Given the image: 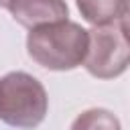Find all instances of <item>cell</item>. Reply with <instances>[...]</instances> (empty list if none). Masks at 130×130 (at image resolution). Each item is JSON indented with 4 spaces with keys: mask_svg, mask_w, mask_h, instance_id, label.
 Segmentation results:
<instances>
[{
    "mask_svg": "<svg viewBox=\"0 0 130 130\" xmlns=\"http://www.w3.org/2000/svg\"><path fill=\"white\" fill-rule=\"evenodd\" d=\"M87 30L73 20H59L30 28L26 37L28 57L51 71H71L81 65L87 51Z\"/></svg>",
    "mask_w": 130,
    "mask_h": 130,
    "instance_id": "1",
    "label": "cell"
},
{
    "mask_svg": "<svg viewBox=\"0 0 130 130\" xmlns=\"http://www.w3.org/2000/svg\"><path fill=\"white\" fill-rule=\"evenodd\" d=\"M49 110L43 83L24 71H10L0 79V120L12 128H37Z\"/></svg>",
    "mask_w": 130,
    "mask_h": 130,
    "instance_id": "2",
    "label": "cell"
},
{
    "mask_svg": "<svg viewBox=\"0 0 130 130\" xmlns=\"http://www.w3.org/2000/svg\"><path fill=\"white\" fill-rule=\"evenodd\" d=\"M87 51L81 65L89 75L98 79H114L128 69V16L108 24H95L87 30Z\"/></svg>",
    "mask_w": 130,
    "mask_h": 130,
    "instance_id": "3",
    "label": "cell"
},
{
    "mask_svg": "<svg viewBox=\"0 0 130 130\" xmlns=\"http://www.w3.org/2000/svg\"><path fill=\"white\" fill-rule=\"evenodd\" d=\"M8 10L12 18L28 30L43 24L67 20L69 16L65 0H12Z\"/></svg>",
    "mask_w": 130,
    "mask_h": 130,
    "instance_id": "4",
    "label": "cell"
},
{
    "mask_svg": "<svg viewBox=\"0 0 130 130\" xmlns=\"http://www.w3.org/2000/svg\"><path fill=\"white\" fill-rule=\"evenodd\" d=\"M77 10L89 24H108L128 16V0H75Z\"/></svg>",
    "mask_w": 130,
    "mask_h": 130,
    "instance_id": "5",
    "label": "cell"
},
{
    "mask_svg": "<svg viewBox=\"0 0 130 130\" xmlns=\"http://www.w3.org/2000/svg\"><path fill=\"white\" fill-rule=\"evenodd\" d=\"M69 130H122V126L110 110L89 108L73 120Z\"/></svg>",
    "mask_w": 130,
    "mask_h": 130,
    "instance_id": "6",
    "label": "cell"
},
{
    "mask_svg": "<svg viewBox=\"0 0 130 130\" xmlns=\"http://www.w3.org/2000/svg\"><path fill=\"white\" fill-rule=\"evenodd\" d=\"M10 2H12V0H0V6H2V8H8Z\"/></svg>",
    "mask_w": 130,
    "mask_h": 130,
    "instance_id": "7",
    "label": "cell"
}]
</instances>
